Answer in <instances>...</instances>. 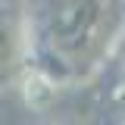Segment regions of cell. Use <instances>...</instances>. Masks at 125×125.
Wrapping results in <instances>:
<instances>
[]
</instances>
